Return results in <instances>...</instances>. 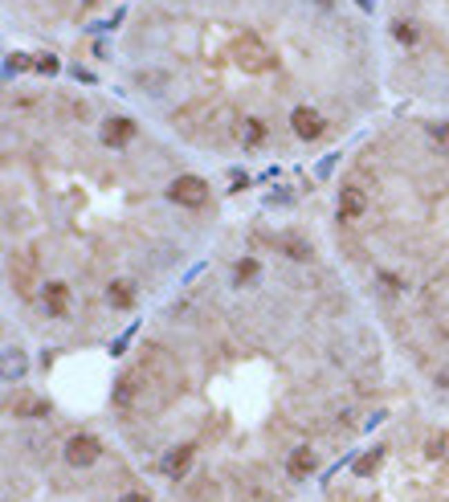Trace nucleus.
Instances as JSON below:
<instances>
[{
  "instance_id": "obj_1",
  "label": "nucleus",
  "mask_w": 449,
  "mask_h": 502,
  "mask_svg": "<svg viewBox=\"0 0 449 502\" xmlns=\"http://www.w3.org/2000/svg\"><path fill=\"white\" fill-rule=\"evenodd\" d=\"M229 53H233V61H237L245 74H266L269 66H274V53H269L266 41L254 37V33H237Z\"/></svg>"
},
{
  "instance_id": "obj_2",
  "label": "nucleus",
  "mask_w": 449,
  "mask_h": 502,
  "mask_svg": "<svg viewBox=\"0 0 449 502\" xmlns=\"http://www.w3.org/2000/svg\"><path fill=\"white\" fill-rule=\"evenodd\" d=\"M168 196L176 204H184V209H200L209 200V184L200 180V176H176V180L168 184Z\"/></svg>"
},
{
  "instance_id": "obj_3",
  "label": "nucleus",
  "mask_w": 449,
  "mask_h": 502,
  "mask_svg": "<svg viewBox=\"0 0 449 502\" xmlns=\"http://www.w3.org/2000/svg\"><path fill=\"white\" fill-rule=\"evenodd\" d=\"M98 457H102V441L90 437V433H78V437L66 441V461L70 465H94Z\"/></svg>"
},
{
  "instance_id": "obj_4",
  "label": "nucleus",
  "mask_w": 449,
  "mask_h": 502,
  "mask_svg": "<svg viewBox=\"0 0 449 502\" xmlns=\"http://www.w3.org/2000/svg\"><path fill=\"white\" fill-rule=\"evenodd\" d=\"M8 282L17 286V294H29L37 286V266L29 253H8Z\"/></svg>"
},
{
  "instance_id": "obj_5",
  "label": "nucleus",
  "mask_w": 449,
  "mask_h": 502,
  "mask_svg": "<svg viewBox=\"0 0 449 502\" xmlns=\"http://www.w3.org/2000/svg\"><path fill=\"white\" fill-rule=\"evenodd\" d=\"M290 127H294V135L298 139L311 143V139H318L323 131H327V119H323L318 110H311V106H298V110L290 115Z\"/></svg>"
},
{
  "instance_id": "obj_6",
  "label": "nucleus",
  "mask_w": 449,
  "mask_h": 502,
  "mask_svg": "<svg viewBox=\"0 0 449 502\" xmlns=\"http://www.w3.org/2000/svg\"><path fill=\"white\" fill-rule=\"evenodd\" d=\"M363 213H367V192L356 184L339 188V221H359Z\"/></svg>"
},
{
  "instance_id": "obj_7",
  "label": "nucleus",
  "mask_w": 449,
  "mask_h": 502,
  "mask_svg": "<svg viewBox=\"0 0 449 502\" xmlns=\"http://www.w3.org/2000/svg\"><path fill=\"white\" fill-rule=\"evenodd\" d=\"M131 139H135V123L131 119L115 115V119L102 123V143H106V147H123V143H131Z\"/></svg>"
},
{
  "instance_id": "obj_8",
  "label": "nucleus",
  "mask_w": 449,
  "mask_h": 502,
  "mask_svg": "<svg viewBox=\"0 0 449 502\" xmlns=\"http://www.w3.org/2000/svg\"><path fill=\"white\" fill-rule=\"evenodd\" d=\"M45 311L53 319H66L70 315V286L66 282H45Z\"/></svg>"
},
{
  "instance_id": "obj_9",
  "label": "nucleus",
  "mask_w": 449,
  "mask_h": 502,
  "mask_svg": "<svg viewBox=\"0 0 449 502\" xmlns=\"http://www.w3.org/2000/svg\"><path fill=\"white\" fill-rule=\"evenodd\" d=\"M8 412L12 416H49V405L33 392H17V396H8Z\"/></svg>"
},
{
  "instance_id": "obj_10",
  "label": "nucleus",
  "mask_w": 449,
  "mask_h": 502,
  "mask_svg": "<svg viewBox=\"0 0 449 502\" xmlns=\"http://www.w3.org/2000/svg\"><path fill=\"white\" fill-rule=\"evenodd\" d=\"M106 302H111L115 311H131L135 307V286L131 282H111V286H106Z\"/></svg>"
},
{
  "instance_id": "obj_11",
  "label": "nucleus",
  "mask_w": 449,
  "mask_h": 502,
  "mask_svg": "<svg viewBox=\"0 0 449 502\" xmlns=\"http://www.w3.org/2000/svg\"><path fill=\"white\" fill-rule=\"evenodd\" d=\"M233 123H237V115H233L229 106H217V110H213V131H209V139H213V143H224V139L233 135Z\"/></svg>"
},
{
  "instance_id": "obj_12",
  "label": "nucleus",
  "mask_w": 449,
  "mask_h": 502,
  "mask_svg": "<svg viewBox=\"0 0 449 502\" xmlns=\"http://www.w3.org/2000/svg\"><path fill=\"white\" fill-rule=\"evenodd\" d=\"M188 461H192V445H176L172 454H168L164 461H160V470H164L168 478H180V474L188 470Z\"/></svg>"
},
{
  "instance_id": "obj_13",
  "label": "nucleus",
  "mask_w": 449,
  "mask_h": 502,
  "mask_svg": "<svg viewBox=\"0 0 449 502\" xmlns=\"http://www.w3.org/2000/svg\"><path fill=\"white\" fill-rule=\"evenodd\" d=\"M286 470H290V478H294V482H303V478L314 470V454L307 450V445H303V450H294L290 461H286Z\"/></svg>"
},
{
  "instance_id": "obj_14",
  "label": "nucleus",
  "mask_w": 449,
  "mask_h": 502,
  "mask_svg": "<svg viewBox=\"0 0 449 502\" xmlns=\"http://www.w3.org/2000/svg\"><path fill=\"white\" fill-rule=\"evenodd\" d=\"M266 143V123L262 119H241V147H262Z\"/></svg>"
},
{
  "instance_id": "obj_15",
  "label": "nucleus",
  "mask_w": 449,
  "mask_h": 502,
  "mask_svg": "<svg viewBox=\"0 0 449 502\" xmlns=\"http://www.w3.org/2000/svg\"><path fill=\"white\" fill-rule=\"evenodd\" d=\"M135 392H139V371L119 376V384H115V405H119V409H127V405L135 400Z\"/></svg>"
},
{
  "instance_id": "obj_16",
  "label": "nucleus",
  "mask_w": 449,
  "mask_h": 502,
  "mask_svg": "<svg viewBox=\"0 0 449 502\" xmlns=\"http://www.w3.org/2000/svg\"><path fill=\"white\" fill-rule=\"evenodd\" d=\"M135 82H139V86H147L151 94H160L168 82H172V74H168V70H139V74H135Z\"/></svg>"
},
{
  "instance_id": "obj_17",
  "label": "nucleus",
  "mask_w": 449,
  "mask_h": 502,
  "mask_svg": "<svg viewBox=\"0 0 449 502\" xmlns=\"http://www.w3.org/2000/svg\"><path fill=\"white\" fill-rule=\"evenodd\" d=\"M282 249H286V258H294V262H307V258H311V245L298 241V237H282Z\"/></svg>"
},
{
  "instance_id": "obj_18",
  "label": "nucleus",
  "mask_w": 449,
  "mask_h": 502,
  "mask_svg": "<svg viewBox=\"0 0 449 502\" xmlns=\"http://www.w3.org/2000/svg\"><path fill=\"white\" fill-rule=\"evenodd\" d=\"M254 278H258V262H254V258L237 262V270H233V282H237V286H245V282H254Z\"/></svg>"
},
{
  "instance_id": "obj_19",
  "label": "nucleus",
  "mask_w": 449,
  "mask_h": 502,
  "mask_svg": "<svg viewBox=\"0 0 449 502\" xmlns=\"http://www.w3.org/2000/svg\"><path fill=\"white\" fill-rule=\"evenodd\" d=\"M392 37H397L401 46H412V41H417V29H412L408 21H397V25H392Z\"/></svg>"
},
{
  "instance_id": "obj_20",
  "label": "nucleus",
  "mask_w": 449,
  "mask_h": 502,
  "mask_svg": "<svg viewBox=\"0 0 449 502\" xmlns=\"http://www.w3.org/2000/svg\"><path fill=\"white\" fill-rule=\"evenodd\" d=\"M376 465H380V454H367V457H359L356 461V474H372Z\"/></svg>"
},
{
  "instance_id": "obj_21",
  "label": "nucleus",
  "mask_w": 449,
  "mask_h": 502,
  "mask_svg": "<svg viewBox=\"0 0 449 502\" xmlns=\"http://www.w3.org/2000/svg\"><path fill=\"white\" fill-rule=\"evenodd\" d=\"M21 371H25V360H21V356H8V367H4V376L12 380V376H21Z\"/></svg>"
},
{
  "instance_id": "obj_22",
  "label": "nucleus",
  "mask_w": 449,
  "mask_h": 502,
  "mask_svg": "<svg viewBox=\"0 0 449 502\" xmlns=\"http://www.w3.org/2000/svg\"><path fill=\"white\" fill-rule=\"evenodd\" d=\"M29 66H33V61H29L25 53H12V57H8V74H12V70H29Z\"/></svg>"
},
{
  "instance_id": "obj_23",
  "label": "nucleus",
  "mask_w": 449,
  "mask_h": 502,
  "mask_svg": "<svg viewBox=\"0 0 449 502\" xmlns=\"http://www.w3.org/2000/svg\"><path fill=\"white\" fill-rule=\"evenodd\" d=\"M37 70H41V74H57V61H53V57H41Z\"/></svg>"
},
{
  "instance_id": "obj_24",
  "label": "nucleus",
  "mask_w": 449,
  "mask_h": 502,
  "mask_svg": "<svg viewBox=\"0 0 449 502\" xmlns=\"http://www.w3.org/2000/svg\"><path fill=\"white\" fill-rule=\"evenodd\" d=\"M380 282H384L388 290H401V278H392V274H380Z\"/></svg>"
},
{
  "instance_id": "obj_25",
  "label": "nucleus",
  "mask_w": 449,
  "mask_h": 502,
  "mask_svg": "<svg viewBox=\"0 0 449 502\" xmlns=\"http://www.w3.org/2000/svg\"><path fill=\"white\" fill-rule=\"evenodd\" d=\"M119 502H147V494H143V490H131V494H123Z\"/></svg>"
}]
</instances>
